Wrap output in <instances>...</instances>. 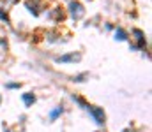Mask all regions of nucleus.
Here are the masks:
<instances>
[{
	"mask_svg": "<svg viewBox=\"0 0 152 132\" xmlns=\"http://www.w3.org/2000/svg\"><path fill=\"white\" fill-rule=\"evenodd\" d=\"M87 111L94 116L96 123H99V125H103V123H104V115H103V111H101V109H94L92 106H87Z\"/></svg>",
	"mask_w": 152,
	"mask_h": 132,
	"instance_id": "nucleus-1",
	"label": "nucleus"
},
{
	"mask_svg": "<svg viewBox=\"0 0 152 132\" xmlns=\"http://www.w3.org/2000/svg\"><path fill=\"white\" fill-rule=\"evenodd\" d=\"M71 12H73V16L78 19V18L83 16V7H81L78 2H73V4H71Z\"/></svg>",
	"mask_w": 152,
	"mask_h": 132,
	"instance_id": "nucleus-2",
	"label": "nucleus"
},
{
	"mask_svg": "<svg viewBox=\"0 0 152 132\" xmlns=\"http://www.w3.org/2000/svg\"><path fill=\"white\" fill-rule=\"evenodd\" d=\"M23 100H25L27 106H30V104L34 102V95H32V93H25V95H23Z\"/></svg>",
	"mask_w": 152,
	"mask_h": 132,
	"instance_id": "nucleus-3",
	"label": "nucleus"
},
{
	"mask_svg": "<svg viewBox=\"0 0 152 132\" xmlns=\"http://www.w3.org/2000/svg\"><path fill=\"white\" fill-rule=\"evenodd\" d=\"M115 37H117L118 41H124V39H126V32H124L122 28H118V30L115 32Z\"/></svg>",
	"mask_w": 152,
	"mask_h": 132,
	"instance_id": "nucleus-4",
	"label": "nucleus"
},
{
	"mask_svg": "<svg viewBox=\"0 0 152 132\" xmlns=\"http://www.w3.org/2000/svg\"><path fill=\"white\" fill-rule=\"evenodd\" d=\"M73 60H75V55H67V56H62V58H58L57 62L64 63V62H73Z\"/></svg>",
	"mask_w": 152,
	"mask_h": 132,
	"instance_id": "nucleus-5",
	"label": "nucleus"
},
{
	"mask_svg": "<svg viewBox=\"0 0 152 132\" xmlns=\"http://www.w3.org/2000/svg\"><path fill=\"white\" fill-rule=\"evenodd\" d=\"M60 113H62V109H60V107H57L55 111H51V115H50V118H51V120H55V118H57V116H58Z\"/></svg>",
	"mask_w": 152,
	"mask_h": 132,
	"instance_id": "nucleus-6",
	"label": "nucleus"
},
{
	"mask_svg": "<svg viewBox=\"0 0 152 132\" xmlns=\"http://www.w3.org/2000/svg\"><path fill=\"white\" fill-rule=\"evenodd\" d=\"M0 18H2V19H5V21H7V16H5V14H4V12H0Z\"/></svg>",
	"mask_w": 152,
	"mask_h": 132,
	"instance_id": "nucleus-7",
	"label": "nucleus"
},
{
	"mask_svg": "<svg viewBox=\"0 0 152 132\" xmlns=\"http://www.w3.org/2000/svg\"><path fill=\"white\" fill-rule=\"evenodd\" d=\"M0 100H2V99H0Z\"/></svg>",
	"mask_w": 152,
	"mask_h": 132,
	"instance_id": "nucleus-8",
	"label": "nucleus"
}]
</instances>
